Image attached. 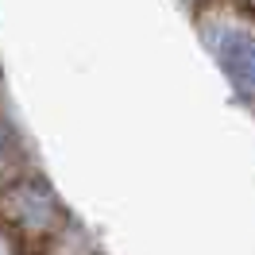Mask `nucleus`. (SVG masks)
Masks as SVG:
<instances>
[{"label": "nucleus", "mask_w": 255, "mask_h": 255, "mask_svg": "<svg viewBox=\"0 0 255 255\" xmlns=\"http://www.w3.org/2000/svg\"><path fill=\"white\" fill-rule=\"evenodd\" d=\"M236 66H240L236 89L248 97V93H252V35H248V31H236L228 43H224V70H228V78H232Z\"/></svg>", "instance_id": "nucleus-1"}]
</instances>
